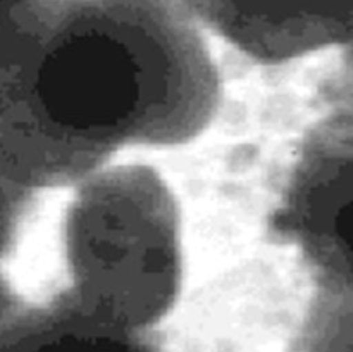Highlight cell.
Masks as SVG:
<instances>
[{"instance_id":"9c48e42d","label":"cell","mask_w":353,"mask_h":352,"mask_svg":"<svg viewBox=\"0 0 353 352\" xmlns=\"http://www.w3.org/2000/svg\"><path fill=\"white\" fill-rule=\"evenodd\" d=\"M37 0H0V37Z\"/></svg>"},{"instance_id":"ba28073f","label":"cell","mask_w":353,"mask_h":352,"mask_svg":"<svg viewBox=\"0 0 353 352\" xmlns=\"http://www.w3.org/2000/svg\"><path fill=\"white\" fill-rule=\"evenodd\" d=\"M26 304L21 302L12 290L0 278V352L9 351L16 324L23 314Z\"/></svg>"},{"instance_id":"277c9868","label":"cell","mask_w":353,"mask_h":352,"mask_svg":"<svg viewBox=\"0 0 353 352\" xmlns=\"http://www.w3.org/2000/svg\"><path fill=\"white\" fill-rule=\"evenodd\" d=\"M196 26L264 64L353 43V0H171Z\"/></svg>"},{"instance_id":"52a82bcc","label":"cell","mask_w":353,"mask_h":352,"mask_svg":"<svg viewBox=\"0 0 353 352\" xmlns=\"http://www.w3.org/2000/svg\"><path fill=\"white\" fill-rule=\"evenodd\" d=\"M331 117L353 124V43L343 48L334 81V113Z\"/></svg>"},{"instance_id":"8992f818","label":"cell","mask_w":353,"mask_h":352,"mask_svg":"<svg viewBox=\"0 0 353 352\" xmlns=\"http://www.w3.org/2000/svg\"><path fill=\"white\" fill-rule=\"evenodd\" d=\"M33 193L0 173V257L12 247Z\"/></svg>"},{"instance_id":"5b68a950","label":"cell","mask_w":353,"mask_h":352,"mask_svg":"<svg viewBox=\"0 0 353 352\" xmlns=\"http://www.w3.org/2000/svg\"><path fill=\"white\" fill-rule=\"evenodd\" d=\"M140 337L90 326L52 300L24 309L9 352H155Z\"/></svg>"},{"instance_id":"7a4b0ae2","label":"cell","mask_w":353,"mask_h":352,"mask_svg":"<svg viewBox=\"0 0 353 352\" xmlns=\"http://www.w3.org/2000/svg\"><path fill=\"white\" fill-rule=\"evenodd\" d=\"M74 188L64 223L68 289L54 300L90 326L141 335L179 295L174 195L143 164L107 166Z\"/></svg>"},{"instance_id":"6da1fadb","label":"cell","mask_w":353,"mask_h":352,"mask_svg":"<svg viewBox=\"0 0 353 352\" xmlns=\"http://www.w3.org/2000/svg\"><path fill=\"white\" fill-rule=\"evenodd\" d=\"M202 30L171 0H37L0 37V173L76 186L124 147H174L219 110Z\"/></svg>"},{"instance_id":"3957f363","label":"cell","mask_w":353,"mask_h":352,"mask_svg":"<svg viewBox=\"0 0 353 352\" xmlns=\"http://www.w3.org/2000/svg\"><path fill=\"white\" fill-rule=\"evenodd\" d=\"M278 226L299 245L317 289L353 290V124L330 117L310 135Z\"/></svg>"}]
</instances>
